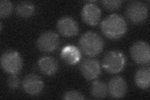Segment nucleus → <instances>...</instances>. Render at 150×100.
Here are the masks:
<instances>
[{
	"instance_id": "1",
	"label": "nucleus",
	"mask_w": 150,
	"mask_h": 100,
	"mask_svg": "<svg viewBox=\"0 0 150 100\" xmlns=\"http://www.w3.org/2000/svg\"><path fill=\"white\" fill-rule=\"evenodd\" d=\"M101 30L103 35L111 40L118 39L127 31L128 26L123 16L118 14H112L101 23Z\"/></svg>"
},
{
	"instance_id": "2",
	"label": "nucleus",
	"mask_w": 150,
	"mask_h": 100,
	"mask_svg": "<svg viewBox=\"0 0 150 100\" xmlns=\"http://www.w3.org/2000/svg\"><path fill=\"white\" fill-rule=\"evenodd\" d=\"M79 45L84 54L90 57L99 55L104 48V41L97 33L88 31L81 35Z\"/></svg>"
},
{
	"instance_id": "3",
	"label": "nucleus",
	"mask_w": 150,
	"mask_h": 100,
	"mask_svg": "<svg viewBox=\"0 0 150 100\" xmlns=\"http://www.w3.org/2000/svg\"><path fill=\"white\" fill-rule=\"evenodd\" d=\"M1 66L8 74H16L23 68V59L20 54L15 50H8L1 56Z\"/></svg>"
},
{
	"instance_id": "4",
	"label": "nucleus",
	"mask_w": 150,
	"mask_h": 100,
	"mask_svg": "<svg viewBox=\"0 0 150 100\" xmlns=\"http://www.w3.org/2000/svg\"><path fill=\"white\" fill-rule=\"evenodd\" d=\"M126 61V57L123 53L112 50L108 52L103 58V67L109 73L116 74L124 69Z\"/></svg>"
},
{
	"instance_id": "5",
	"label": "nucleus",
	"mask_w": 150,
	"mask_h": 100,
	"mask_svg": "<svg viewBox=\"0 0 150 100\" xmlns=\"http://www.w3.org/2000/svg\"><path fill=\"white\" fill-rule=\"evenodd\" d=\"M126 16L133 23H142L146 21L148 16V9L142 1H135L128 4L126 11Z\"/></svg>"
},
{
	"instance_id": "6",
	"label": "nucleus",
	"mask_w": 150,
	"mask_h": 100,
	"mask_svg": "<svg viewBox=\"0 0 150 100\" xmlns=\"http://www.w3.org/2000/svg\"><path fill=\"white\" fill-rule=\"evenodd\" d=\"M59 45L58 35L53 31H46L41 34L36 41L38 48L45 53H51L58 48Z\"/></svg>"
},
{
	"instance_id": "7",
	"label": "nucleus",
	"mask_w": 150,
	"mask_h": 100,
	"mask_svg": "<svg viewBox=\"0 0 150 100\" xmlns=\"http://www.w3.org/2000/svg\"><path fill=\"white\" fill-rule=\"evenodd\" d=\"M131 58L139 65H146L150 61L149 45L144 41H137L130 48Z\"/></svg>"
},
{
	"instance_id": "8",
	"label": "nucleus",
	"mask_w": 150,
	"mask_h": 100,
	"mask_svg": "<svg viewBox=\"0 0 150 100\" xmlns=\"http://www.w3.org/2000/svg\"><path fill=\"white\" fill-rule=\"evenodd\" d=\"M79 69L83 77L87 80L97 78L101 72L100 62L94 58L84 60L80 64Z\"/></svg>"
},
{
	"instance_id": "9",
	"label": "nucleus",
	"mask_w": 150,
	"mask_h": 100,
	"mask_svg": "<svg viewBox=\"0 0 150 100\" xmlns=\"http://www.w3.org/2000/svg\"><path fill=\"white\" fill-rule=\"evenodd\" d=\"M22 85L25 91L31 96L39 94L44 87L43 79L35 74H28L23 79Z\"/></svg>"
},
{
	"instance_id": "10",
	"label": "nucleus",
	"mask_w": 150,
	"mask_h": 100,
	"mask_svg": "<svg viewBox=\"0 0 150 100\" xmlns=\"http://www.w3.org/2000/svg\"><path fill=\"white\" fill-rule=\"evenodd\" d=\"M57 28L59 33L65 37H73L79 32L78 24L71 17L64 16L57 23Z\"/></svg>"
},
{
	"instance_id": "11",
	"label": "nucleus",
	"mask_w": 150,
	"mask_h": 100,
	"mask_svg": "<svg viewBox=\"0 0 150 100\" xmlns=\"http://www.w3.org/2000/svg\"><path fill=\"white\" fill-rule=\"evenodd\" d=\"M101 11L100 8L93 3H87L81 11L83 21L90 26H96L100 22Z\"/></svg>"
},
{
	"instance_id": "12",
	"label": "nucleus",
	"mask_w": 150,
	"mask_h": 100,
	"mask_svg": "<svg viewBox=\"0 0 150 100\" xmlns=\"http://www.w3.org/2000/svg\"><path fill=\"white\" fill-rule=\"evenodd\" d=\"M108 89L111 97L121 98L125 96L127 91V84L123 78L116 76L109 81Z\"/></svg>"
},
{
	"instance_id": "13",
	"label": "nucleus",
	"mask_w": 150,
	"mask_h": 100,
	"mask_svg": "<svg viewBox=\"0 0 150 100\" xmlns=\"http://www.w3.org/2000/svg\"><path fill=\"white\" fill-rule=\"evenodd\" d=\"M61 57L67 64L73 65L78 63L81 60V53L76 46L67 45L62 49Z\"/></svg>"
},
{
	"instance_id": "14",
	"label": "nucleus",
	"mask_w": 150,
	"mask_h": 100,
	"mask_svg": "<svg viewBox=\"0 0 150 100\" xmlns=\"http://www.w3.org/2000/svg\"><path fill=\"white\" fill-rule=\"evenodd\" d=\"M38 66L41 72L47 76L54 74L58 70L57 61L51 56L42 57L38 62Z\"/></svg>"
},
{
	"instance_id": "15",
	"label": "nucleus",
	"mask_w": 150,
	"mask_h": 100,
	"mask_svg": "<svg viewBox=\"0 0 150 100\" xmlns=\"http://www.w3.org/2000/svg\"><path fill=\"white\" fill-rule=\"evenodd\" d=\"M135 83L141 89H146L150 86V68L143 67L139 68L135 74Z\"/></svg>"
},
{
	"instance_id": "16",
	"label": "nucleus",
	"mask_w": 150,
	"mask_h": 100,
	"mask_svg": "<svg viewBox=\"0 0 150 100\" xmlns=\"http://www.w3.org/2000/svg\"><path fill=\"white\" fill-rule=\"evenodd\" d=\"M16 10L18 15L21 17L30 18L35 13V6L30 1H21L17 4Z\"/></svg>"
},
{
	"instance_id": "17",
	"label": "nucleus",
	"mask_w": 150,
	"mask_h": 100,
	"mask_svg": "<svg viewBox=\"0 0 150 100\" xmlns=\"http://www.w3.org/2000/svg\"><path fill=\"white\" fill-rule=\"evenodd\" d=\"M90 91L94 98L101 99L106 96L108 89V86L105 83L100 81H95L91 84Z\"/></svg>"
},
{
	"instance_id": "18",
	"label": "nucleus",
	"mask_w": 150,
	"mask_h": 100,
	"mask_svg": "<svg viewBox=\"0 0 150 100\" xmlns=\"http://www.w3.org/2000/svg\"><path fill=\"white\" fill-rule=\"evenodd\" d=\"M13 11V4L8 0H1L0 1V16L6 18L11 15Z\"/></svg>"
},
{
	"instance_id": "19",
	"label": "nucleus",
	"mask_w": 150,
	"mask_h": 100,
	"mask_svg": "<svg viewBox=\"0 0 150 100\" xmlns=\"http://www.w3.org/2000/svg\"><path fill=\"white\" fill-rule=\"evenodd\" d=\"M103 6L110 11L116 10L121 7L123 1H111V0H105L101 1Z\"/></svg>"
},
{
	"instance_id": "20",
	"label": "nucleus",
	"mask_w": 150,
	"mask_h": 100,
	"mask_svg": "<svg viewBox=\"0 0 150 100\" xmlns=\"http://www.w3.org/2000/svg\"><path fill=\"white\" fill-rule=\"evenodd\" d=\"M63 98L67 100H76V99H84L85 98L83 95L76 91H68L66 92L63 96Z\"/></svg>"
},
{
	"instance_id": "21",
	"label": "nucleus",
	"mask_w": 150,
	"mask_h": 100,
	"mask_svg": "<svg viewBox=\"0 0 150 100\" xmlns=\"http://www.w3.org/2000/svg\"><path fill=\"white\" fill-rule=\"evenodd\" d=\"M20 84V81L16 74H11L8 79V85L9 88L16 89Z\"/></svg>"
}]
</instances>
